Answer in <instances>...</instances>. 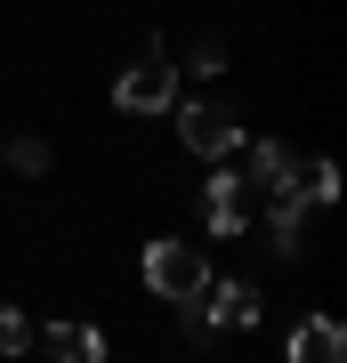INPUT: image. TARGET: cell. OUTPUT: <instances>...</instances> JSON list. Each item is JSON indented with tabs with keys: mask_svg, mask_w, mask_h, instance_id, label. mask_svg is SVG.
Returning <instances> with one entry per match:
<instances>
[{
	"mask_svg": "<svg viewBox=\"0 0 347 363\" xmlns=\"http://www.w3.org/2000/svg\"><path fill=\"white\" fill-rule=\"evenodd\" d=\"M202 226L219 234V242H234V234L250 226V210H243V178H234V169H219V178L202 186Z\"/></svg>",
	"mask_w": 347,
	"mask_h": 363,
	"instance_id": "8992f818",
	"label": "cell"
},
{
	"mask_svg": "<svg viewBox=\"0 0 347 363\" xmlns=\"http://www.w3.org/2000/svg\"><path fill=\"white\" fill-rule=\"evenodd\" d=\"M40 347L65 355V363H97V355H105V331H89V323H49V331H40Z\"/></svg>",
	"mask_w": 347,
	"mask_h": 363,
	"instance_id": "ba28073f",
	"label": "cell"
},
{
	"mask_svg": "<svg viewBox=\"0 0 347 363\" xmlns=\"http://www.w3.org/2000/svg\"><path fill=\"white\" fill-rule=\"evenodd\" d=\"M186 307L202 315L210 331H250L258 315H267V298H258V283H219V274H210V283L186 298Z\"/></svg>",
	"mask_w": 347,
	"mask_h": 363,
	"instance_id": "277c9868",
	"label": "cell"
},
{
	"mask_svg": "<svg viewBox=\"0 0 347 363\" xmlns=\"http://www.w3.org/2000/svg\"><path fill=\"white\" fill-rule=\"evenodd\" d=\"M138 267H145V291H154V298H170V307H186V298L210 283V259H202V242H178V234H154Z\"/></svg>",
	"mask_w": 347,
	"mask_h": 363,
	"instance_id": "6da1fadb",
	"label": "cell"
},
{
	"mask_svg": "<svg viewBox=\"0 0 347 363\" xmlns=\"http://www.w3.org/2000/svg\"><path fill=\"white\" fill-rule=\"evenodd\" d=\"M178 138L194 162H234V145H243V113H234L226 97H186L178 105Z\"/></svg>",
	"mask_w": 347,
	"mask_h": 363,
	"instance_id": "7a4b0ae2",
	"label": "cell"
},
{
	"mask_svg": "<svg viewBox=\"0 0 347 363\" xmlns=\"http://www.w3.org/2000/svg\"><path fill=\"white\" fill-rule=\"evenodd\" d=\"M114 105H121V113H170V105H178V65H170V49L162 57H138V65L114 81Z\"/></svg>",
	"mask_w": 347,
	"mask_h": 363,
	"instance_id": "3957f363",
	"label": "cell"
},
{
	"mask_svg": "<svg viewBox=\"0 0 347 363\" xmlns=\"http://www.w3.org/2000/svg\"><path fill=\"white\" fill-rule=\"evenodd\" d=\"M291 169H299V154H291L283 138H258V145L243 138V145H234V178H243V186H258V194H267V186H283Z\"/></svg>",
	"mask_w": 347,
	"mask_h": 363,
	"instance_id": "5b68a950",
	"label": "cell"
},
{
	"mask_svg": "<svg viewBox=\"0 0 347 363\" xmlns=\"http://www.w3.org/2000/svg\"><path fill=\"white\" fill-rule=\"evenodd\" d=\"M25 347H33V323L9 307V298H0V355H25Z\"/></svg>",
	"mask_w": 347,
	"mask_h": 363,
	"instance_id": "30bf717a",
	"label": "cell"
},
{
	"mask_svg": "<svg viewBox=\"0 0 347 363\" xmlns=\"http://www.w3.org/2000/svg\"><path fill=\"white\" fill-rule=\"evenodd\" d=\"M9 169L16 178H40V169H49V145L40 138H9Z\"/></svg>",
	"mask_w": 347,
	"mask_h": 363,
	"instance_id": "9c48e42d",
	"label": "cell"
},
{
	"mask_svg": "<svg viewBox=\"0 0 347 363\" xmlns=\"http://www.w3.org/2000/svg\"><path fill=\"white\" fill-rule=\"evenodd\" d=\"M299 186H307V194H315V202H331V194H339V169H331V162H323V154H315L307 169H299Z\"/></svg>",
	"mask_w": 347,
	"mask_h": 363,
	"instance_id": "8fae6325",
	"label": "cell"
},
{
	"mask_svg": "<svg viewBox=\"0 0 347 363\" xmlns=\"http://www.w3.org/2000/svg\"><path fill=\"white\" fill-rule=\"evenodd\" d=\"M283 355L291 363H339L347 355V331H339V315H307L291 339H283Z\"/></svg>",
	"mask_w": 347,
	"mask_h": 363,
	"instance_id": "52a82bcc",
	"label": "cell"
},
{
	"mask_svg": "<svg viewBox=\"0 0 347 363\" xmlns=\"http://www.w3.org/2000/svg\"><path fill=\"white\" fill-rule=\"evenodd\" d=\"M186 73H226V40H194V49H186Z\"/></svg>",
	"mask_w": 347,
	"mask_h": 363,
	"instance_id": "7c38bea8",
	"label": "cell"
}]
</instances>
